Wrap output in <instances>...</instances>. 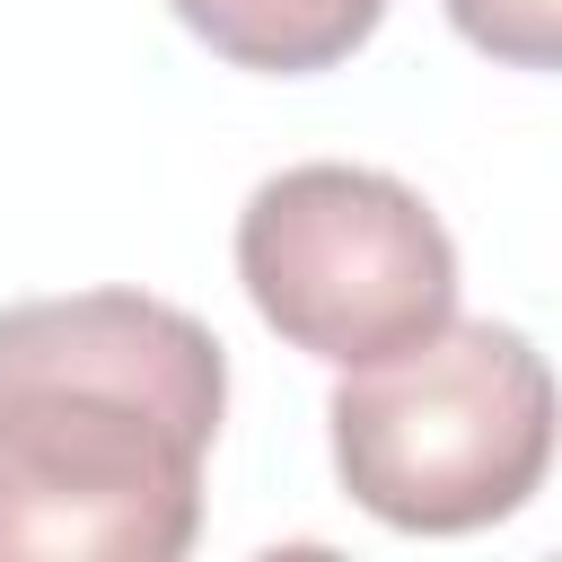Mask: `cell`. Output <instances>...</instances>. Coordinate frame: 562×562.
<instances>
[{"label":"cell","mask_w":562,"mask_h":562,"mask_svg":"<svg viewBox=\"0 0 562 562\" xmlns=\"http://www.w3.org/2000/svg\"><path fill=\"white\" fill-rule=\"evenodd\" d=\"M228 351L149 290L0 307V562H176L202 536V457Z\"/></svg>","instance_id":"cell-1"},{"label":"cell","mask_w":562,"mask_h":562,"mask_svg":"<svg viewBox=\"0 0 562 562\" xmlns=\"http://www.w3.org/2000/svg\"><path fill=\"white\" fill-rule=\"evenodd\" d=\"M342 492L404 536H474L518 518L562 448V386L518 325L448 316L439 334L342 369L334 404Z\"/></svg>","instance_id":"cell-2"},{"label":"cell","mask_w":562,"mask_h":562,"mask_svg":"<svg viewBox=\"0 0 562 562\" xmlns=\"http://www.w3.org/2000/svg\"><path fill=\"white\" fill-rule=\"evenodd\" d=\"M237 281L255 316L334 369L386 360L457 316V246L439 211L342 158L281 167L237 211Z\"/></svg>","instance_id":"cell-3"},{"label":"cell","mask_w":562,"mask_h":562,"mask_svg":"<svg viewBox=\"0 0 562 562\" xmlns=\"http://www.w3.org/2000/svg\"><path fill=\"white\" fill-rule=\"evenodd\" d=\"M167 9L220 61L272 70V79H307V70L351 61L386 18V0H167Z\"/></svg>","instance_id":"cell-4"},{"label":"cell","mask_w":562,"mask_h":562,"mask_svg":"<svg viewBox=\"0 0 562 562\" xmlns=\"http://www.w3.org/2000/svg\"><path fill=\"white\" fill-rule=\"evenodd\" d=\"M448 26L501 70H562V0H439Z\"/></svg>","instance_id":"cell-5"}]
</instances>
